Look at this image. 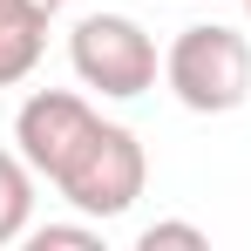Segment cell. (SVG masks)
Listing matches in <instances>:
<instances>
[{
	"instance_id": "6da1fadb",
	"label": "cell",
	"mask_w": 251,
	"mask_h": 251,
	"mask_svg": "<svg viewBox=\"0 0 251 251\" xmlns=\"http://www.w3.org/2000/svg\"><path fill=\"white\" fill-rule=\"evenodd\" d=\"M163 82L190 116H231L251 102V41L224 21H190L163 54Z\"/></svg>"
},
{
	"instance_id": "7a4b0ae2",
	"label": "cell",
	"mask_w": 251,
	"mask_h": 251,
	"mask_svg": "<svg viewBox=\"0 0 251 251\" xmlns=\"http://www.w3.org/2000/svg\"><path fill=\"white\" fill-rule=\"evenodd\" d=\"M68 68L102 102H136L156 88V41L136 14H82L68 27Z\"/></svg>"
},
{
	"instance_id": "3957f363",
	"label": "cell",
	"mask_w": 251,
	"mask_h": 251,
	"mask_svg": "<svg viewBox=\"0 0 251 251\" xmlns=\"http://www.w3.org/2000/svg\"><path fill=\"white\" fill-rule=\"evenodd\" d=\"M54 190H61V204H75L82 217L95 224H109V217H123L143 190H150V156H143V143H136V129L123 123H95L82 150L68 156V170L54 176Z\"/></svg>"
},
{
	"instance_id": "277c9868",
	"label": "cell",
	"mask_w": 251,
	"mask_h": 251,
	"mask_svg": "<svg viewBox=\"0 0 251 251\" xmlns=\"http://www.w3.org/2000/svg\"><path fill=\"white\" fill-rule=\"evenodd\" d=\"M95 123H102V109L88 95H75V88H34L14 109V150L27 156V170L41 183H54L68 170V156L95 136Z\"/></svg>"
},
{
	"instance_id": "5b68a950",
	"label": "cell",
	"mask_w": 251,
	"mask_h": 251,
	"mask_svg": "<svg viewBox=\"0 0 251 251\" xmlns=\"http://www.w3.org/2000/svg\"><path fill=\"white\" fill-rule=\"evenodd\" d=\"M48 21L34 0H0V88L27 82L41 68V48H48Z\"/></svg>"
},
{
	"instance_id": "8992f818",
	"label": "cell",
	"mask_w": 251,
	"mask_h": 251,
	"mask_svg": "<svg viewBox=\"0 0 251 251\" xmlns=\"http://www.w3.org/2000/svg\"><path fill=\"white\" fill-rule=\"evenodd\" d=\"M34 170L21 150H0V245H21L34 231Z\"/></svg>"
},
{
	"instance_id": "52a82bcc",
	"label": "cell",
	"mask_w": 251,
	"mask_h": 251,
	"mask_svg": "<svg viewBox=\"0 0 251 251\" xmlns=\"http://www.w3.org/2000/svg\"><path fill=\"white\" fill-rule=\"evenodd\" d=\"M21 245H34V251H68V245H75V251H95L102 231H95V217H88V224H34Z\"/></svg>"
},
{
	"instance_id": "ba28073f",
	"label": "cell",
	"mask_w": 251,
	"mask_h": 251,
	"mask_svg": "<svg viewBox=\"0 0 251 251\" xmlns=\"http://www.w3.org/2000/svg\"><path fill=\"white\" fill-rule=\"evenodd\" d=\"M136 245H143V251H163V245H190V251H204L210 238L197 231V224H150V231H143Z\"/></svg>"
},
{
	"instance_id": "9c48e42d",
	"label": "cell",
	"mask_w": 251,
	"mask_h": 251,
	"mask_svg": "<svg viewBox=\"0 0 251 251\" xmlns=\"http://www.w3.org/2000/svg\"><path fill=\"white\" fill-rule=\"evenodd\" d=\"M34 7H41V14H61V7H68V0H34Z\"/></svg>"
},
{
	"instance_id": "30bf717a",
	"label": "cell",
	"mask_w": 251,
	"mask_h": 251,
	"mask_svg": "<svg viewBox=\"0 0 251 251\" xmlns=\"http://www.w3.org/2000/svg\"><path fill=\"white\" fill-rule=\"evenodd\" d=\"M245 14H251V0H245Z\"/></svg>"
}]
</instances>
